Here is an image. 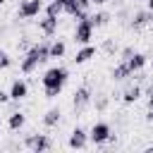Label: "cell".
<instances>
[{"mask_svg":"<svg viewBox=\"0 0 153 153\" xmlns=\"http://www.w3.org/2000/svg\"><path fill=\"white\" fill-rule=\"evenodd\" d=\"M110 76H112L115 81H127L129 76H134V72L129 69V65H127V62H122V60H120V65H115V67H112Z\"/></svg>","mask_w":153,"mask_h":153,"instance_id":"14","label":"cell"},{"mask_svg":"<svg viewBox=\"0 0 153 153\" xmlns=\"http://www.w3.org/2000/svg\"><path fill=\"white\" fill-rule=\"evenodd\" d=\"M88 14H91V12H88V10H76V12H74V14H72V17H74V22H81V19H86V17H88Z\"/></svg>","mask_w":153,"mask_h":153,"instance_id":"25","label":"cell"},{"mask_svg":"<svg viewBox=\"0 0 153 153\" xmlns=\"http://www.w3.org/2000/svg\"><path fill=\"white\" fill-rule=\"evenodd\" d=\"M29 96V84L24 81V79H14L12 81V86H10V100H24Z\"/></svg>","mask_w":153,"mask_h":153,"instance_id":"9","label":"cell"},{"mask_svg":"<svg viewBox=\"0 0 153 153\" xmlns=\"http://www.w3.org/2000/svg\"><path fill=\"white\" fill-rule=\"evenodd\" d=\"M38 31L45 36V38H50V36H55L57 33V17H43V19H38Z\"/></svg>","mask_w":153,"mask_h":153,"instance_id":"11","label":"cell"},{"mask_svg":"<svg viewBox=\"0 0 153 153\" xmlns=\"http://www.w3.org/2000/svg\"><path fill=\"white\" fill-rule=\"evenodd\" d=\"M151 67H153V60H151Z\"/></svg>","mask_w":153,"mask_h":153,"instance_id":"33","label":"cell"},{"mask_svg":"<svg viewBox=\"0 0 153 153\" xmlns=\"http://www.w3.org/2000/svg\"><path fill=\"white\" fill-rule=\"evenodd\" d=\"M91 57H96V48H93L91 43H86V45H81V48L76 50V55H74L72 60H74V65H86Z\"/></svg>","mask_w":153,"mask_h":153,"instance_id":"12","label":"cell"},{"mask_svg":"<svg viewBox=\"0 0 153 153\" xmlns=\"http://www.w3.org/2000/svg\"><path fill=\"white\" fill-rule=\"evenodd\" d=\"M24 146L31 148L33 153H45V151L53 148V139H50L48 134H29V136L24 139Z\"/></svg>","mask_w":153,"mask_h":153,"instance_id":"5","label":"cell"},{"mask_svg":"<svg viewBox=\"0 0 153 153\" xmlns=\"http://www.w3.org/2000/svg\"><path fill=\"white\" fill-rule=\"evenodd\" d=\"M146 7H148V10L153 12V0H146Z\"/></svg>","mask_w":153,"mask_h":153,"instance_id":"30","label":"cell"},{"mask_svg":"<svg viewBox=\"0 0 153 153\" xmlns=\"http://www.w3.org/2000/svg\"><path fill=\"white\" fill-rule=\"evenodd\" d=\"M139 98H141V86H139V84H129V86L122 91V103H124V105H134Z\"/></svg>","mask_w":153,"mask_h":153,"instance_id":"13","label":"cell"},{"mask_svg":"<svg viewBox=\"0 0 153 153\" xmlns=\"http://www.w3.org/2000/svg\"><path fill=\"white\" fill-rule=\"evenodd\" d=\"M127 65H129V69H131V72L136 74V72H141V69H143V67L148 65V57H146L143 53H134V55H131V57L127 60Z\"/></svg>","mask_w":153,"mask_h":153,"instance_id":"16","label":"cell"},{"mask_svg":"<svg viewBox=\"0 0 153 153\" xmlns=\"http://www.w3.org/2000/svg\"><path fill=\"white\" fill-rule=\"evenodd\" d=\"M60 120H62L60 108H50V110H45V115H43V127L53 129V127H57V124H60Z\"/></svg>","mask_w":153,"mask_h":153,"instance_id":"15","label":"cell"},{"mask_svg":"<svg viewBox=\"0 0 153 153\" xmlns=\"http://www.w3.org/2000/svg\"><path fill=\"white\" fill-rule=\"evenodd\" d=\"M134 53H136V50H134L131 45H124V48L120 50V60H122V62H127V60H129V57H131Z\"/></svg>","mask_w":153,"mask_h":153,"instance_id":"23","label":"cell"},{"mask_svg":"<svg viewBox=\"0 0 153 153\" xmlns=\"http://www.w3.org/2000/svg\"><path fill=\"white\" fill-rule=\"evenodd\" d=\"M48 60H50V43L43 41V43L31 45V48L24 53V57H22V62H19V69H22V74H31V72H36L38 65H43V62H48Z\"/></svg>","mask_w":153,"mask_h":153,"instance_id":"2","label":"cell"},{"mask_svg":"<svg viewBox=\"0 0 153 153\" xmlns=\"http://www.w3.org/2000/svg\"><path fill=\"white\" fill-rule=\"evenodd\" d=\"M10 65H12V57H10V53L0 48V72H2V69H7Z\"/></svg>","mask_w":153,"mask_h":153,"instance_id":"22","label":"cell"},{"mask_svg":"<svg viewBox=\"0 0 153 153\" xmlns=\"http://www.w3.org/2000/svg\"><path fill=\"white\" fill-rule=\"evenodd\" d=\"M105 108H108V98H105V96H98V98H96V110L103 112Z\"/></svg>","mask_w":153,"mask_h":153,"instance_id":"24","label":"cell"},{"mask_svg":"<svg viewBox=\"0 0 153 153\" xmlns=\"http://www.w3.org/2000/svg\"><path fill=\"white\" fill-rule=\"evenodd\" d=\"M93 31H96V26H93V24H91V19L86 17V19H81V22H76V24H74V33H72V38H74V43H76V45H86V43H91Z\"/></svg>","mask_w":153,"mask_h":153,"instance_id":"4","label":"cell"},{"mask_svg":"<svg viewBox=\"0 0 153 153\" xmlns=\"http://www.w3.org/2000/svg\"><path fill=\"white\" fill-rule=\"evenodd\" d=\"M153 22V12L146 7V10H136L134 14H131V29H143V26H148Z\"/></svg>","mask_w":153,"mask_h":153,"instance_id":"10","label":"cell"},{"mask_svg":"<svg viewBox=\"0 0 153 153\" xmlns=\"http://www.w3.org/2000/svg\"><path fill=\"white\" fill-rule=\"evenodd\" d=\"M24 124H26V115H24V112H19V110H17V112H12V115H10V120H7V127H10L12 131H19Z\"/></svg>","mask_w":153,"mask_h":153,"instance_id":"17","label":"cell"},{"mask_svg":"<svg viewBox=\"0 0 153 153\" xmlns=\"http://www.w3.org/2000/svg\"><path fill=\"white\" fill-rule=\"evenodd\" d=\"M65 53H67V43L62 38L50 41V57H65Z\"/></svg>","mask_w":153,"mask_h":153,"instance_id":"18","label":"cell"},{"mask_svg":"<svg viewBox=\"0 0 153 153\" xmlns=\"http://www.w3.org/2000/svg\"><path fill=\"white\" fill-rule=\"evenodd\" d=\"M48 2H50V0H48Z\"/></svg>","mask_w":153,"mask_h":153,"instance_id":"35","label":"cell"},{"mask_svg":"<svg viewBox=\"0 0 153 153\" xmlns=\"http://www.w3.org/2000/svg\"><path fill=\"white\" fill-rule=\"evenodd\" d=\"M91 103H93V91H91L88 86H79V88L74 91V96H72V108H74V112H84Z\"/></svg>","mask_w":153,"mask_h":153,"instance_id":"6","label":"cell"},{"mask_svg":"<svg viewBox=\"0 0 153 153\" xmlns=\"http://www.w3.org/2000/svg\"><path fill=\"white\" fill-rule=\"evenodd\" d=\"M146 96H148V98H153V81L148 84V88H146Z\"/></svg>","mask_w":153,"mask_h":153,"instance_id":"29","label":"cell"},{"mask_svg":"<svg viewBox=\"0 0 153 153\" xmlns=\"http://www.w3.org/2000/svg\"><path fill=\"white\" fill-rule=\"evenodd\" d=\"M67 79H69V69L62 67V65H55V67H48L41 76V86H43V93L45 98H57L65 86H67Z\"/></svg>","mask_w":153,"mask_h":153,"instance_id":"1","label":"cell"},{"mask_svg":"<svg viewBox=\"0 0 153 153\" xmlns=\"http://www.w3.org/2000/svg\"><path fill=\"white\" fill-rule=\"evenodd\" d=\"M103 50H105V53H112V50H115V45H112V41H110V38L103 43Z\"/></svg>","mask_w":153,"mask_h":153,"instance_id":"28","label":"cell"},{"mask_svg":"<svg viewBox=\"0 0 153 153\" xmlns=\"http://www.w3.org/2000/svg\"><path fill=\"white\" fill-rule=\"evenodd\" d=\"M67 146L74 148V151L86 148V146H88V131H86L84 127H74V129L69 131V141H67Z\"/></svg>","mask_w":153,"mask_h":153,"instance_id":"8","label":"cell"},{"mask_svg":"<svg viewBox=\"0 0 153 153\" xmlns=\"http://www.w3.org/2000/svg\"><path fill=\"white\" fill-rule=\"evenodd\" d=\"M62 5H65V14H69V17H72L76 10H81V7H79V0H62Z\"/></svg>","mask_w":153,"mask_h":153,"instance_id":"21","label":"cell"},{"mask_svg":"<svg viewBox=\"0 0 153 153\" xmlns=\"http://www.w3.org/2000/svg\"><path fill=\"white\" fill-rule=\"evenodd\" d=\"M43 0H22L19 7H17V17L19 19H33L43 12Z\"/></svg>","mask_w":153,"mask_h":153,"instance_id":"7","label":"cell"},{"mask_svg":"<svg viewBox=\"0 0 153 153\" xmlns=\"http://www.w3.org/2000/svg\"><path fill=\"white\" fill-rule=\"evenodd\" d=\"M7 100H10V91H2L0 88V105H5Z\"/></svg>","mask_w":153,"mask_h":153,"instance_id":"27","label":"cell"},{"mask_svg":"<svg viewBox=\"0 0 153 153\" xmlns=\"http://www.w3.org/2000/svg\"><path fill=\"white\" fill-rule=\"evenodd\" d=\"M0 127H2V120H0Z\"/></svg>","mask_w":153,"mask_h":153,"instance_id":"34","label":"cell"},{"mask_svg":"<svg viewBox=\"0 0 153 153\" xmlns=\"http://www.w3.org/2000/svg\"><path fill=\"white\" fill-rule=\"evenodd\" d=\"M0 5H5V0H0Z\"/></svg>","mask_w":153,"mask_h":153,"instance_id":"32","label":"cell"},{"mask_svg":"<svg viewBox=\"0 0 153 153\" xmlns=\"http://www.w3.org/2000/svg\"><path fill=\"white\" fill-rule=\"evenodd\" d=\"M43 12H45L48 17H60V14L65 12V5H62V0H50V2L43 7Z\"/></svg>","mask_w":153,"mask_h":153,"instance_id":"19","label":"cell"},{"mask_svg":"<svg viewBox=\"0 0 153 153\" xmlns=\"http://www.w3.org/2000/svg\"><path fill=\"white\" fill-rule=\"evenodd\" d=\"M88 19H91V24H93L96 29H100V26H105V24L110 22V14H108V12H93V14H88Z\"/></svg>","mask_w":153,"mask_h":153,"instance_id":"20","label":"cell"},{"mask_svg":"<svg viewBox=\"0 0 153 153\" xmlns=\"http://www.w3.org/2000/svg\"><path fill=\"white\" fill-rule=\"evenodd\" d=\"M115 139V134H112V127L108 124V122H93L91 124V129H88V141L93 143V146H103V143H108V141H112Z\"/></svg>","mask_w":153,"mask_h":153,"instance_id":"3","label":"cell"},{"mask_svg":"<svg viewBox=\"0 0 153 153\" xmlns=\"http://www.w3.org/2000/svg\"><path fill=\"white\" fill-rule=\"evenodd\" d=\"M91 2H93V5H105L108 0H91Z\"/></svg>","mask_w":153,"mask_h":153,"instance_id":"31","label":"cell"},{"mask_svg":"<svg viewBox=\"0 0 153 153\" xmlns=\"http://www.w3.org/2000/svg\"><path fill=\"white\" fill-rule=\"evenodd\" d=\"M146 120L153 122V98H148V112H146Z\"/></svg>","mask_w":153,"mask_h":153,"instance_id":"26","label":"cell"}]
</instances>
